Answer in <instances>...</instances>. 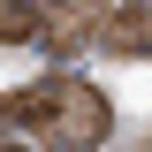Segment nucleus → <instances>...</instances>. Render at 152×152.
Here are the masks:
<instances>
[{
    "mask_svg": "<svg viewBox=\"0 0 152 152\" xmlns=\"http://www.w3.org/2000/svg\"><path fill=\"white\" fill-rule=\"evenodd\" d=\"M0 122H8V137H31V145H53V152H76V145H99V137L114 129L107 99L84 84V76H38L31 91H15L8 107H0Z\"/></svg>",
    "mask_w": 152,
    "mask_h": 152,
    "instance_id": "1",
    "label": "nucleus"
},
{
    "mask_svg": "<svg viewBox=\"0 0 152 152\" xmlns=\"http://www.w3.org/2000/svg\"><path fill=\"white\" fill-rule=\"evenodd\" d=\"M107 53H152V0H129V8H114L107 38H99Z\"/></svg>",
    "mask_w": 152,
    "mask_h": 152,
    "instance_id": "2",
    "label": "nucleus"
},
{
    "mask_svg": "<svg viewBox=\"0 0 152 152\" xmlns=\"http://www.w3.org/2000/svg\"><path fill=\"white\" fill-rule=\"evenodd\" d=\"M46 8H53V0H0V38H8V46L46 38Z\"/></svg>",
    "mask_w": 152,
    "mask_h": 152,
    "instance_id": "3",
    "label": "nucleus"
}]
</instances>
